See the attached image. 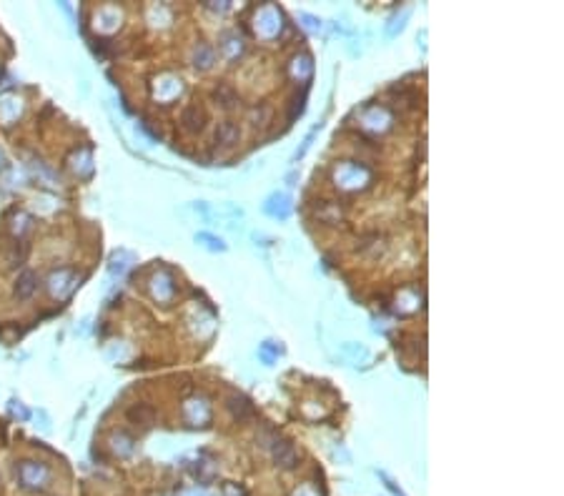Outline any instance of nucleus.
<instances>
[{
	"label": "nucleus",
	"instance_id": "obj_1",
	"mask_svg": "<svg viewBox=\"0 0 564 496\" xmlns=\"http://www.w3.org/2000/svg\"><path fill=\"white\" fill-rule=\"evenodd\" d=\"M18 479L25 489H43L48 481V469L33 464V461H23L18 469Z\"/></svg>",
	"mask_w": 564,
	"mask_h": 496
},
{
	"label": "nucleus",
	"instance_id": "obj_2",
	"mask_svg": "<svg viewBox=\"0 0 564 496\" xmlns=\"http://www.w3.org/2000/svg\"><path fill=\"white\" fill-rule=\"evenodd\" d=\"M271 456H274V461L281 466V469H294V466L299 464V451L294 449L291 441L276 439L274 446H271Z\"/></svg>",
	"mask_w": 564,
	"mask_h": 496
},
{
	"label": "nucleus",
	"instance_id": "obj_3",
	"mask_svg": "<svg viewBox=\"0 0 564 496\" xmlns=\"http://www.w3.org/2000/svg\"><path fill=\"white\" fill-rule=\"evenodd\" d=\"M181 126L188 133H201L206 128V113L198 106H186L181 113Z\"/></svg>",
	"mask_w": 564,
	"mask_h": 496
},
{
	"label": "nucleus",
	"instance_id": "obj_4",
	"mask_svg": "<svg viewBox=\"0 0 564 496\" xmlns=\"http://www.w3.org/2000/svg\"><path fill=\"white\" fill-rule=\"evenodd\" d=\"M238 138H241V128H238V123H233V120H224V123H219V128H216V143L228 148V145L238 143Z\"/></svg>",
	"mask_w": 564,
	"mask_h": 496
},
{
	"label": "nucleus",
	"instance_id": "obj_5",
	"mask_svg": "<svg viewBox=\"0 0 564 496\" xmlns=\"http://www.w3.org/2000/svg\"><path fill=\"white\" fill-rule=\"evenodd\" d=\"M36 289H38V276L33 271H23L18 276V281H15V298L25 301V298H31V296L36 294Z\"/></svg>",
	"mask_w": 564,
	"mask_h": 496
},
{
	"label": "nucleus",
	"instance_id": "obj_6",
	"mask_svg": "<svg viewBox=\"0 0 564 496\" xmlns=\"http://www.w3.org/2000/svg\"><path fill=\"white\" fill-rule=\"evenodd\" d=\"M153 419H156V411H153V406H148V403H136V406L128 408V421L131 424H141V426H150L153 424Z\"/></svg>",
	"mask_w": 564,
	"mask_h": 496
},
{
	"label": "nucleus",
	"instance_id": "obj_7",
	"mask_svg": "<svg viewBox=\"0 0 564 496\" xmlns=\"http://www.w3.org/2000/svg\"><path fill=\"white\" fill-rule=\"evenodd\" d=\"M228 408L233 411L236 419H251V416H253V406H251L249 399H244V396H231V399H228Z\"/></svg>",
	"mask_w": 564,
	"mask_h": 496
},
{
	"label": "nucleus",
	"instance_id": "obj_8",
	"mask_svg": "<svg viewBox=\"0 0 564 496\" xmlns=\"http://www.w3.org/2000/svg\"><path fill=\"white\" fill-rule=\"evenodd\" d=\"M216 101H219L224 108H233L238 103V95H236V90L228 88V86H219V88H216Z\"/></svg>",
	"mask_w": 564,
	"mask_h": 496
},
{
	"label": "nucleus",
	"instance_id": "obj_9",
	"mask_svg": "<svg viewBox=\"0 0 564 496\" xmlns=\"http://www.w3.org/2000/svg\"><path fill=\"white\" fill-rule=\"evenodd\" d=\"M382 479H384V481H386V489H389V491H394L396 496H404V491H401L399 486H396V483L391 481V479H389V477H384V474H382Z\"/></svg>",
	"mask_w": 564,
	"mask_h": 496
}]
</instances>
